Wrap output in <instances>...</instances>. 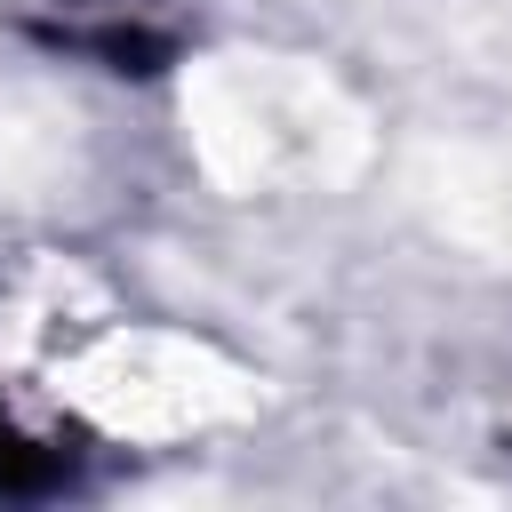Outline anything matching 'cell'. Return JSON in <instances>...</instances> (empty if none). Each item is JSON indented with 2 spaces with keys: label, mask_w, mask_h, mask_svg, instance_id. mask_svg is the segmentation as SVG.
I'll return each mask as SVG.
<instances>
[{
  "label": "cell",
  "mask_w": 512,
  "mask_h": 512,
  "mask_svg": "<svg viewBox=\"0 0 512 512\" xmlns=\"http://www.w3.org/2000/svg\"><path fill=\"white\" fill-rule=\"evenodd\" d=\"M40 480H48V464H40V456L0 424V488H40Z\"/></svg>",
  "instance_id": "1"
}]
</instances>
